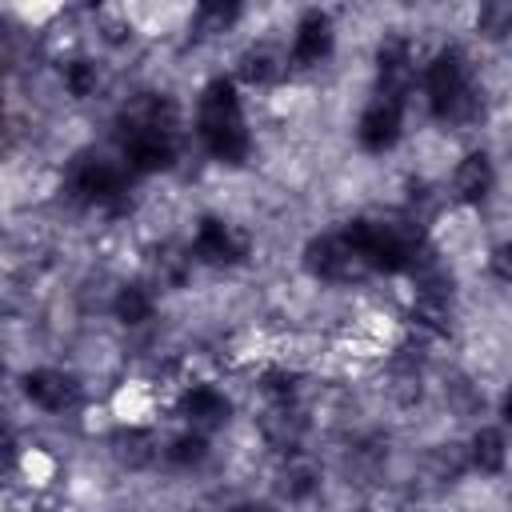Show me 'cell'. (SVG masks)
Instances as JSON below:
<instances>
[{"mask_svg": "<svg viewBox=\"0 0 512 512\" xmlns=\"http://www.w3.org/2000/svg\"><path fill=\"white\" fill-rule=\"evenodd\" d=\"M488 268H492V276H496V280L512 284V240H504V244H496V248H492Z\"/></svg>", "mask_w": 512, "mask_h": 512, "instance_id": "cell-28", "label": "cell"}, {"mask_svg": "<svg viewBox=\"0 0 512 512\" xmlns=\"http://www.w3.org/2000/svg\"><path fill=\"white\" fill-rule=\"evenodd\" d=\"M500 412H504V420L512 424V384H508V392H504V400H500Z\"/></svg>", "mask_w": 512, "mask_h": 512, "instance_id": "cell-29", "label": "cell"}, {"mask_svg": "<svg viewBox=\"0 0 512 512\" xmlns=\"http://www.w3.org/2000/svg\"><path fill=\"white\" fill-rule=\"evenodd\" d=\"M468 460L476 472L484 476H496L504 464H508V440L500 428H476L472 440H468Z\"/></svg>", "mask_w": 512, "mask_h": 512, "instance_id": "cell-18", "label": "cell"}, {"mask_svg": "<svg viewBox=\"0 0 512 512\" xmlns=\"http://www.w3.org/2000/svg\"><path fill=\"white\" fill-rule=\"evenodd\" d=\"M152 276H156L160 284H168V288H180V284L192 276V248H172V244L156 248V256H152Z\"/></svg>", "mask_w": 512, "mask_h": 512, "instance_id": "cell-22", "label": "cell"}, {"mask_svg": "<svg viewBox=\"0 0 512 512\" xmlns=\"http://www.w3.org/2000/svg\"><path fill=\"white\" fill-rule=\"evenodd\" d=\"M160 456V444L148 428H120L112 436V460L124 468V472H144L152 468Z\"/></svg>", "mask_w": 512, "mask_h": 512, "instance_id": "cell-14", "label": "cell"}, {"mask_svg": "<svg viewBox=\"0 0 512 512\" xmlns=\"http://www.w3.org/2000/svg\"><path fill=\"white\" fill-rule=\"evenodd\" d=\"M492 192V160L484 152H468L452 172V196L460 204H480Z\"/></svg>", "mask_w": 512, "mask_h": 512, "instance_id": "cell-16", "label": "cell"}, {"mask_svg": "<svg viewBox=\"0 0 512 512\" xmlns=\"http://www.w3.org/2000/svg\"><path fill=\"white\" fill-rule=\"evenodd\" d=\"M28 512H48V508H28Z\"/></svg>", "mask_w": 512, "mask_h": 512, "instance_id": "cell-31", "label": "cell"}, {"mask_svg": "<svg viewBox=\"0 0 512 512\" xmlns=\"http://www.w3.org/2000/svg\"><path fill=\"white\" fill-rule=\"evenodd\" d=\"M124 160L136 172H160L176 160V144L172 132H132L124 136Z\"/></svg>", "mask_w": 512, "mask_h": 512, "instance_id": "cell-11", "label": "cell"}, {"mask_svg": "<svg viewBox=\"0 0 512 512\" xmlns=\"http://www.w3.org/2000/svg\"><path fill=\"white\" fill-rule=\"evenodd\" d=\"M228 512H268V508H256V504H236V508H228Z\"/></svg>", "mask_w": 512, "mask_h": 512, "instance_id": "cell-30", "label": "cell"}, {"mask_svg": "<svg viewBox=\"0 0 512 512\" xmlns=\"http://www.w3.org/2000/svg\"><path fill=\"white\" fill-rule=\"evenodd\" d=\"M476 28L488 36V40H508L512 36V4L508 0H492L476 12Z\"/></svg>", "mask_w": 512, "mask_h": 512, "instance_id": "cell-25", "label": "cell"}, {"mask_svg": "<svg viewBox=\"0 0 512 512\" xmlns=\"http://www.w3.org/2000/svg\"><path fill=\"white\" fill-rule=\"evenodd\" d=\"M384 396L396 404V408H416L424 400V376H420V356L412 348H404L392 368H388V380H384Z\"/></svg>", "mask_w": 512, "mask_h": 512, "instance_id": "cell-12", "label": "cell"}, {"mask_svg": "<svg viewBox=\"0 0 512 512\" xmlns=\"http://www.w3.org/2000/svg\"><path fill=\"white\" fill-rule=\"evenodd\" d=\"M76 380L68 376V372H60V368H36V372H28L24 376V396L36 404V408H44V412H64V408H72L76 404Z\"/></svg>", "mask_w": 512, "mask_h": 512, "instance_id": "cell-9", "label": "cell"}, {"mask_svg": "<svg viewBox=\"0 0 512 512\" xmlns=\"http://www.w3.org/2000/svg\"><path fill=\"white\" fill-rule=\"evenodd\" d=\"M96 24H100V36L108 40V44H120V40H128V16H120V12H100L96 16Z\"/></svg>", "mask_w": 512, "mask_h": 512, "instance_id": "cell-27", "label": "cell"}, {"mask_svg": "<svg viewBox=\"0 0 512 512\" xmlns=\"http://www.w3.org/2000/svg\"><path fill=\"white\" fill-rule=\"evenodd\" d=\"M180 416L188 420L192 432L208 436V432L224 428V420L232 416V404L216 384H188L184 396H180Z\"/></svg>", "mask_w": 512, "mask_h": 512, "instance_id": "cell-7", "label": "cell"}, {"mask_svg": "<svg viewBox=\"0 0 512 512\" xmlns=\"http://www.w3.org/2000/svg\"><path fill=\"white\" fill-rule=\"evenodd\" d=\"M356 136L368 152H388L400 140V100H388L376 92V100L364 108V116L356 124Z\"/></svg>", "mask_w": 512, "mask_h": 512, "instance_id": "cell-8", "label": "cell"}, {"mask_svg": "<svg viewBox=\"0 0 512 512\" xmlns=\"http://www.w3.org/2000/svg\"><path fill=\"white\" fill-rule=\"evenodd\" d=\"M284 72H288V56H284L280 48H272V44H252V48H244L240 60H236V76H240L244 84H252V88H268V84H276Z\"/></svg>", "mask_w": 512, "mask_h": 512, "instance_id": "cell-13", "label": "cell"}, {"mask_svg": "<svg viewBox=\"0 0 512 512\" xmlns=\"http://www.w3.org/2000/svg\"><path fill=\"white\" fill-rule=\"evenodd\" d=\"M236 16H240L236 4H200L196 8V32L200 36H220L236 24Z\"/></svg>", "mask_w": 512, "mask_h": 512, "instance_id": "cell-26", "label": "cell"}, {"mask_svg": "<svg viewBox=\"0 0 512 512\" xmlns=\"http://www.w3.org/2000/svg\"><path fill=\"white\" fill-rule=\"evenodd\" d=\"M328 52H332V24H328V16L308 12V16L296 24V36H292V48H288V64L312 68V64H320Z\"/></svg>", "mask_w": 512, "mask_h": 512, "instance_id": "cell-10", "label": "cell"}, {"mask_svg": "<svg viewBox=\"0 0 512 512\" xmlns=\"http://www.w3.org/2000/svg\"><path fill=\"white\" fill-rule=\"evenodd\" d=\"M316 488H320V468H316V460H312V456H300V452L284 456V464H280V472H276V492H280L288 504H300V500L316 496Z\"/></svg>", "mask_w": 512, "mask_h": 512, "instance_id": "cell-15", "label": "cell"}, {"mask_svg": "<svg viewBox=\"0 0 512 512\" xmlns=\"http://www.w3.org/2000/svg\"><path fill=\"white\" fill-rule=\"evenodd\" d=\"M304 408L292 404V400H268V408L260 412V436L268 448H276L280 456H292L300 452V440H304Z\"/></svg>", "mask_w": 512, "mask_h": 512, "instance_id": "cell-6", "label": "cell"}, {"mask_svg": "<svg viewBox=\"0 0 512 512\" xmlns=\"http://www.w3.org/2000/svg\"><path fill=\"white\" fill-rule=\"evenodd\" d=\"M408 320H412V328H416L420 336H444V332L452 328L448 300H436V296H416Z\"/></svg>", "mask_w": 512, "mask_h": 512, "instance_id": "cell-20", "label": "cell"}, {"mask_svg": "<svg viewBox=\"0 0 512 512\" xmlns=\"http://www.w3.org/2000/svg\"><path fill=\"white\" fill-rule=\"evenodd\" d=\"M304 264L312 276L320 280H336V284H352V280H364L372 272L368 256L356 248V240L348 232H332V236H316L308 248H304Z\"/></svg>", "mask_w": 512, "mask_h": 512, "instance_id": "cell-3", "label": "cell"}, {"mask_svg": "<svg viewBox=\"0 0 512 512\" xmlns=\"http://www.w3.org/2000/svg\"><path fill=\"white\" fill-rule=\"evenodd\" d=\"M68 184L84 204L116 208L124 200V172L104 156H80L68 172Z\"/></svg>", "mask_w": 512, "mask_h": 512, "instance_id": "cell-4", "label": "cell"}, {"mask_svg": "<svg viewBox=\"0 0 512 512\" xmlns=\"http://www.w3.org/2000/svg\"><path fill=\"white\" fill-rule=\"evenodd\" d=\"M100 84H104V72H100L96 60H88V56H72V60H64V88H68V96L88 100V96L100 92Z\"/></svg>", "mask_w": 512, "mask_h": 512, "instance_id": "cell-21", "label": "cell"}, {"mask_svg": "<svg viewBox=\"0 0 512 512\" xmlns=\"http://www.w3.org/2000/svg\"><path fill=\"white\" fill-rule=\"evenodd\" d=\"M244 256H248V236L236 224H224L216 216L200 220V228L192 236V260L224 268V264H240Z\"/></svg>", "mask_w": 512, "mask_h": 512, "instance_id": "cell-5", "label": "cell"}, {"mask_svg": "<svg viewBox=\"0 0 512 512\" xmlns=\"http://www.w3.org/2000/svg\"><path fill=\"white\" fill-rule=\"evenodd\" d=\"M420 468H424V480H432V484H452V480H460V476L472 468V460H468V444H456V440L436 444V448L424 452Z\"/></svg>", "mask_w": 512, "mask_h": 512, "instance_id": "cell-17", "label": "cell"}, {"mask_svg": "<svg viewBox=\"0 0 512 512\" xmlns=\"http://www.w3.org/2000/svg\"><path fill=\"white\" fill-rule=\"evenodd\" d=\"M164 456H168L176 468H196V464H204V456H208V436H204V432L184 428L180 436H172V440H168Z\"/></svg>", "mask_w": 512, "mask_h": 512, "instance_id": "cell-24", "label": "cell"}, {"mask_svg": "<svg viewBox=\"0 0 512 512\" xmlns=\"http://www.w3.org/2000/svg\"><path fill=\"white\" fill-rule=\"evenodd\" d=\"M152 312H156V296H152L144 284H120V288L112 292V316H116L120 324H128V328L148 324Z\"/></svg>", "mask_w": 512, "mask_h": 512, "instance_id": "cell-19", "label": "cell"}, {"mask_svg": "<svg viewBox=\"0 0 512 512\" xmlns=\"http://www.w3.org/2000/svg\"><path fill=\"white\" fill-rule=\"evenodd\" d=\"M200 136L208 152L224 164H240L248 156V128L240 116L236 88L228 80H212L200 96Z\"/></svg>", "mask_w": 512, "mask_h": 512, "instance_id": "cell-2", "label": "cell"}, {"mask_svg": "<svg viewBox=\"0 0 512 512\" xmlns=\"http://www.w3.org/2000/svg\"><path fill=\"white\" fill-rule=\"evenodd\" d=\"M424 96L432 116H440L444 124H472L480 116V96H476L468 60L456 48H444L432 56V64L424 68Z\"/></svg>", "mask_w": 512, "mask_h": 512, "instance_id": "cell-1", "label": "cell"}, {"mask_svg": "<svg viewBox=\"0 0 512 512\" xmlns=\"http://www.w3.org/2000/svg\"><path fill=\"white\" fill-rule=\"evenodd\" d=\"M444 404H448L452 416L468 420V416H480L484 396H480V388H476L468 376H448V380H444Z\"/></svg>", "mask_w": 512, "mask_h": 512, "instance_id": "cell-23", "label": "cell"}]
</instances>
